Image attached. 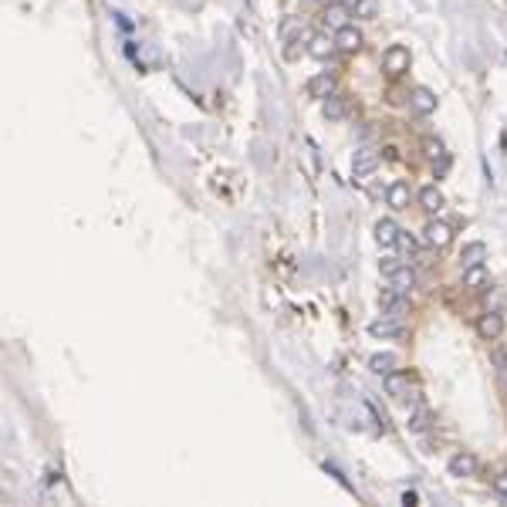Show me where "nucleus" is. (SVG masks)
<instances>
[{
    "label": "nucleus",
    "instance_id": "obj_1",
    "mask_svg": "<svg viewBox=\"0 0 507 507\" xmlns=\"http://www.w3.org/2000/svg\"><path fill=\"white\" fill-rule=\"evenodd\" d=\"M382 72L392 75V78H399L402 72H409V47H406V44L386 47V54H382Z\"/></svg>",
    "mask_w": 507,
    "mask_h": 507
},
{
    "label": "nucleus",
    "instance_id": "obj_2",
    "mask_svg": "<svg viewBox=\"0 0 507 507\" xmlns=\"http://www.w3.org/2000/svg\"><path fill=\"white\" fill-rule=\"evenodd\" d=\"M379 305H382V312H386V314H392V318H402L406 305H409V294H406V291H399V288H386V291L379 294Z\"/></svg>",
    "mask_w": 507,
    "mask_h": 507
},
{
    "label": "nucleus",
    "instance_id": "obj_3",
    "mask_svg": "<svg viewBox=\"0 0 507 507\" xmlns=\"http://www.w3.org/2000/svg\"><path fill=\"white\" fill-rule=\"evenodd\" d=\"M501 332H504V318H501V312L480 314V321H477V335H480L484 342H494V338H501Z\"/></svg>",
    "mask_w": 507,
    "mask_h": 507
},
{
    "label": "nucleus",
    "instance_id": "obj_4",
    "mask_svg": "<svg viewBox=\"0 0 507 507\" xmlns=\"http://www.w3.org/2000/svg\"><path fill=\"white\" fill-rule=\"evenodd\" d=\"M335 51H338V44H335V38H328V34H312L308 38V54H312L314 61H332Z\"/></svg>",
    "mask_w": 507,
    "mask_h": 507
},
{
    "label": "nucleus",
    "instance_id": "obj_5",
    "mask_svg": "<svg viewBox=\"0 0 507 507\" xmlns=\"http://www.w3.org/2000/svg\"><path fill=\"white\" fill-rule=\"evenodd\" d=\"M423 240H427L429 247H446V244L453 240V230H450V224H443V220H429L427 227H423Z\"/></svg>",
    "mask_w": 507,
    "mask_h": 507
},
{
    "label": "nucleus",
    "instance_id": "obj_6",
    "mask_svg": "<svg viewBox=\"0 0 507 507\" xmlns=\"http://www.w3.org/2000/svg\"><path fill=\"white\" fill-rule=\"evenodd\" d=\"M409 109H413L416 116H433V112H436V95H433L429 88H413V91H409Z\"/></svg>",
    "mask_w": 507,
    "mask_h": 507
},
{
    "label": "nucleus",
    "instance_id": "obj_7",
    "mask_svg": "<svg viewBox=\"0 0 507 507\" xmlns=\"http://www.w3.org/2000/svg\"><path fill=\"white\" fill-rule=\"evenodd\" d=\"M376 244H379L382 250H392V247L399 244V224L389 220V217H382V220L376 224Z\"/></svg>",
    "mask_w": 507,
    "mask_h": 507
},
{
    "label": "nucleus",
    "instance_id": "obj_8",
    "mask_svg": "<svg viewBox=\"0 0 507 507\" xmlns=\"http://www.w3.org/2000/svg\"><path fill=\"white\" fill-rule=\"evenodd\" d=\"M369 335H372V338H399V335H402V321L392 318V314H386V318H379V321L369 325Z\"/></svg>",
    "mask_w": 507,
    "mask_h": 507
},
{
    "label": "nucleus",
    "instance_id": "obj_9",
    "mask_svg": "<svg viewBox=\"0 0 507 507\" xmlns=\"http://www.w3.org/2000/svg\"><path fill=\"white\" fill-rule=\"evenodd\" d=\"M349 17H352V7L349 3H328V10H325V17H321V24L325 28H332V31H338V28H345L349 24Z\"/></svg>",
    "mask_w": 507,
    "mask_h": 507
},
{
    "label": "nucleus",
    "instance_id": "obj_10",
    "mask_svg": "<svg viewBox=\"0 0 507 507\" xmlns=\"http://www.w3.org/2000/svg\"><path fill=\"white\" fill-rule=\"evenodd\" d=\"M321 116L328 118V122H338V118H345L349 116V98L345 95H328L325 102H321Z\"/></svg>",
    "mask_w": 507,
    "mask_h": 507
},
{
    "label": "nucleus",
    "instance_id": "obj_11",
    "mask_svg": "<svg viewBox=\"0 0 507 507\" xmlns=\"http://www.w3.org/2000/svg\"><path fill=\"white\" fill-rule=\"evenodd\" d=\"M376 166H379V156H376L372 149H358L355 159H352V176H355V180H362V176L376 173Z\"/></svg>",
    "mask_w": 507,
    "mask_h": 507
},
{
    "label": "nucleus",
    "instance_id": "obj_12",
    "mask_svg": "<svg viewBox=\"0 0 507 507\" xmlns=\"http://www.w3.org/2000/svg\"><path fill=\"white\" fill-rule=\"evenodd\" d=\"M308 95H312V98H318V102H325L328 95H335V78H332L328 72H321V75L308 78Z\"/></svg>",
    "mask_w": 507,
    "mask_h": 507
},
{
    "label": "nucleus",
    "instance_id": "obj_13",
    "mask_svg": "<svg viewBox=\"0 0 507 507\" xmlns=\"http://www.w3.org/2000/svg\"><path fill=\"white\" fill-rule=\"evenodd\" d=\"M335 44H338V51H358L362 47V31L355 24H345V28L335 31Z\"/></svg>",
    "mask_w": 507,
    "mask_h": 507
},
{
    "label": "nucleus",
    "instance_id": "obj_14",
    "mask_svg": "<svg viewBox=\"0 0 507 507\" xmlns=\"http://www.w3.org/2000/svg\"><path fill=\"white\" fill-rule=\"evenodd\" d=\"M446 470H450V477H473L477 473V457L473 453H457V457H450Z\"/></svg>",
    "mask_w": 507,
    "mask_h": 507
},
{
    "label": "nucleus",
    "instance_id": "obj_15",
    "mask_svg": "<svg viewBox=\"0 0 507 507\" xmlns=\"http://www.w3.org/2000/svg\"><path fill=\"white\" fill-rule=\"evenodd\" d=\"M386 199H389L392 210H406V206H409V199H413V193H409V183L396 180L389 190H386Z\"/></svg>",
    "mask_w": 507,
    "mask_h": 507
},
{
    "label": "nucleus",
    "instance_id": "obj_16",
    "mask_svg": "<svg viewBox=\"0 0 507 507\" xmlns=\"http://www.w3.org/2000/svg\"><path fill=\"white\" fill-rule=\"evenodd\" d=\"M396 365H399V358L392 355V352H376L372 358H369V369L376 372V376H389V372H396Z\"/></svg>",
    "mask_w": 507,
    "mask_h": 507
},
{
    "label": "nucleus",
    "instance_id": "obj_17",
    "mask_svg": "<svg viewBox=\"0 0 507 507\" xmlns=\"http://www.w3.org/2000/svg\"><path fill=\"white\" fill-rule=\"evenodd\" d=\"M443 203H446V199H443V190H440V186H423V190H420V206H423L427 213H440Z\"/></svg>",
    "mask_w": 507,
    "mask_h": 507
},
{
    "label": "nucleus",
    "instance_id": "obj_18",
    "mask_svg": "<svg viewBox=\"0 0 507 507\" xmlns=\"http://www.w3.org/2000/svg\"><path fill=\"white\" fill-rule=\"evenodd\" d=\"M386 392L396 396V399H406V396H409V376H406V372H399V369L389 372V376H386Z\"/></svg>",
    "mask_w": 507,
    "mask_h": 507
},
{
    "label": "nucleus",
    "instance_id": "obj_19",
    "mask_svg": "<svg viewBox=\"0 0 507 507\" xmlns=\"http://www.w3.org/2000/svg\"><path fill=\"white\" fill-rule=\"evenodd\" d=\"M406 427H409V433H427V429L433 427V413H429L427 406H416V409L409 413Z\"/></svg>",
    "mask_w": 507,
    "mask_h": 507
},
{
    "label": "nucleus",
    "instance_id": "obj_20",
    "mask_svg": "<svg viewBox=\"0 0 507 507\" xmlns=\"http://www.w3.org/2000/svg\"><path fill=\"white\" fill-rule=\"evenodd\" d=\"M464 288H470V291H484V288H487V268H484V264L464 268Z\"/></svg>",
    "mask_w": 507,
    "mask_h": 507
},
{
    "label": "nucleus",
    "instance_id": "obj_21",
    "mask_svg": "<svg viewBox=\"0 0 507 507\" xmlns=\"http://www.w3.org/2000/svg\"><path fill=\"white\" fill-rule=\"evenodd\" d=\"M487 261V247L480 244V240H473V244H467L464 247V254H460V264L464 268H473V264H484Z\"/></svg>",
    "mask_w": 507,
    "mask_h": 507
},
{
    "label": "nucleus",
    "instance_id": "obj_22",
    "mask_svg": "<svg viewBox=\"0 0 507 507\" xmlns=\"http://www.w3.org/2000/svg\"><path fill=\"white\" fill-rule=\"evenodd\" d=\"M389 281H392V288H399V291H406V294H409V291L416 288V271H413L409 264H402V268L392 274Z\"/></svg>",
    "mask_w": 507,
    "mask_h": 507
},
{
    "label": "nucleus",
    "instance_id": "obj_23",
    "mask_svg": "<svg viewBox=\"0 0 507 507\" xmlns=\"http://www.w3.org/2000/svg\"><path fill=\"white\" fill-rule=\"evenodd\" d=\"M376 10H379L376 0H355V3H352V17H358V21H372Z\"/></svg>",
    "mask_w": 507,
    "mask_h": 507
},
{
    "label": "nucleus",
    "instance_id": "obj_24",
    "mask_svg": "<svg viewBox=\"0 0 507 507\" xmlns=\"http://www.w3.org/2000/svg\"><path fill=\"white\" fill-rule=\"evenodd\" d=\"M396 247H402L409 257H416V254H420V240H416V237H409V234H402V230H399V244H396Z\"/></svg>",
    "mask_w": 507,
    "mask_h": 507
},
{
    "label": "nucleus",
    "instance_id": "obj_25",
    "mask_svg": "<svg viewBox=\"0 0 507 507\" xmlns=\"http://www.w3.org/2000/svg\"><path fill=\"white\" fill-rule=\"evenodd\" d=\"M423 153H427L429 159H443L446 153H443V142L440 139H423Z\"/></svg>",
    "mask_w": 507,
    "mask_h": 507
},
{
    "label": "nucleus",
    "instance_id": "obj_26",
    "mask_svg": "<svg viewBox=\"0 0 507 507\" xmlns=\"http://www.w3.org/2000/svg\"><path fill=\"white\" fill-rule=\"evenodd\" d=\"M402 264H409V261H402V257H386V261L379 264V271H382V277H392V274L399 271Z\"/></svg>",
    "mask_w": 507,
    "mask_h": 507
},
{
    "label": "nucleus",
    "instance_id": "obj_27",
    "mask_svg": "<svg viewBox=\"0 0 507 507\" xmlns=\"http://www.w3.org/2000/svg\"><path fill=\"white\" fill-rule=\"evenodd\" d=\"M325 470H328V473H332V477H335V480H338V484L345 487V490H355V487H352V484H349V477H345L342 470L335 467V464H325Z\"/></svg>",
    "mask_w": 507,
    "mask_h": 507
},
{
    "label": "nucleus",
    "instance_id": "obj_28",
    "mask_svg": "<svg viewBox=\"0 0 507 507\" xmlns=\"http://www.w3.org/2000/svg\"><path fill=\"white\" fill-rule=\"evenodd\" d=\"M494 487H497V494H501V497L507 501V470H504V473H497V477H494Z\"/></svg>",
    "mask_w": 507,
    "mask_h": 507
},
{
    "label": "nucleus",
    "instance_id": "obj_29",
    "mask_svg": "<svg viewBox=\"0 0 507 507\" xmlns=\"http://www.w3.org/2000/svg\"><path fill=\"white\" fill-rule=\"evenodd\" d=\"M294 31H301V24H298V21H288V24L281 28V38H291Z\"/></svg>",
    "mask_w": 507,
    "mask_h": 507
},
{
    "label": "nucleus",
    "instance_id": "obj_30",
    "mask_svg": "<svg viewBox=\"0 0 507 507\" xmlns=\"http://www.w3.org/2000/svg\"><path fill=\"white\" fill-rule=\"evenodd\" d=\"M402 504H406V507L420 504V497H416V490H406V494H402Z\"/></svg>",
    "mask_w": 507,
    "mask_h": 507
},
{
    "label": "nucleus",
    "instance_id": "obj_31",
    "mask_svg": "<svg viewBox=\"0 0 507 507\" xmlns=\"http://www.w3.org/2000/svg\"><path fill=\"white\" fill-rule=\"evenodd\" d=\"M335 3H355V0H335Z\"/></svg>",
    "mask_w": 507,
    "mask_h": 507
},
{
    "label": "nucleus",
    "instance_id": "obj_32",
    "mask_svg": "<svg viewBox=\"0 0 507 507\" xmlns=\"http://www.w3.org/2000/svg\"><path fill=\"white\" fill-rule=\"evenodd\" d=\"M321 3H332V0H321Z\"/></svg>",
    "mask_w": 507,
    "mask_h": 507
}]
</instances>
